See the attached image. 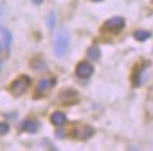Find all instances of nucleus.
Instances as JSON below:
<instances>
[{"instance_id": "nucleus-1", "label": "nucleus", "mask_w": 153, "mask_h": 151, "mask_svg": "<svg viewBox=\"0 0 153 151\" xmlns=\"http://www.w3.org/2000/svg\"><path fill=\"white\" fill-rule=\"evenodd\" d=\"M30 85H31V78H30V76H27V75L19 76V78H16L14 81L11 82L10 93L13 95V96L20 97L27 92V89L30 88Z\"/></svg>"}, {"instance_id": "nucleus-2", "label": "nucleus", "mask_w": 153, "mask_h": 151, "mask_svg": "<svg viewBox=\"0 0 153 151\" xmlns=\"http://www.w3.org/2000/svg\"><path fill=\"white\" fill-rule=\"evenodd\" d=\"M70 49V37L65 31H60L54 38V54L58 58L65 57Z\"/></svg>"}, {"instance_id": "nucleus-3", "label": "nucleus", "mask_w": 153, "mask_h": 151, "mask_svg": "<svg viewBox=\"0 0 153 151\" xmlns=\"http://www.w3.org/2000/svg\"><path fill=\"white\" fill-rule=\"evenodd\" d=\"M125 26H126V21L123 17L115 16V17L108 18V20L104 23L102 30L106 32H109V34H119V32L125 28Z\"/></svg>"}, {"instance_id": "nucleus-4", "label": "nucleus", "mask_w": 153, "mask_h": 151, "mask_svg": "<svg viewBox=\"0 0 153 151\" xmlns=\"http://www.w3.org/2000/svg\"><path fill=\"white\" fill-rule=\"evenodd\" d=\"M95 134V129L89 124H76L72 129V136L78 140H88Z\"/></svg>"}, {"instance_id": "nucleus-5", "label": "nucleus", "mask_w": 153, "mask_h": 151, "mask_svg": "<svg viewBox=\"0 0 153 151\" xmlns=\"http://www.w3.org/2000/svg\"><path fill=\"white\" fill-rule=\"evenodd\" d=\"M94 74V66L91 62L88 61H81L79 64L76 65L75 68V75L81 79H88L89 76H92Z\"/></svg>"}, {"instance_id": "nucleus-6", "label": "nucleus", "mask_w": 153, "mask_h": 151, "mask_svg": "<svg viewBox=\"0 0 153 151\" xmlns=\"http://www.w3.org/2000/svg\"><path fill=\"white\" fill-rule=\"evenodd\" d=\"M149 65H150V62H149V61H145L143 64L135 66L133 74H132V83H133V86H140V83H142V78H143V72L148 69Z\"/></svg>"}, {"instance_id": "nucleus-7", "label": "nucleus", "mask_w": 153, "mask_h": 151, "mask_svg": "<svg viewBox=\"0 0 153 151\" xmlns=\"http://www.w3.org/2000/svg\"><path fill=\"white\" fill-rule=\"evenodd\" d=\"M54 85H55L54 78H43V79H40L37 83V93L38 95H44V93H47L50 89H53Z\"/></svg>"}, {"instance_id": "nucleus-8", "label": "nucleus", "mask_w": 153, "mask_h": 151, "mask_svg": "<svg viewBox=\"0 0 153 151\" xmlns=\"http://www.w3.org/2000/svg\"><path fill=\"white\" fill-rule=\"evenodd\" d=\"M20 130L26 131V133H36L38 130V122L33 119H26L23 120L20 124Z\"/></svg>"}, {"instance_id": "nucleus-9", "label": "nucleus", "mask_w": 153, "mask_h": 151, "mask_svg": "<svg viewBox=\"0 0 153 151\" xmlns=\"http://www.w3.org/2000/svg\"><path fill=\"white\" fill-rule=\"evenodd\" d=\"M50 122H51V124L60 127V126H64L67 123V116L62 112H54V113L50 116Z\"/></svg>"}, {"instance_id": "nucleus-10", "label": "nucleus", "mask_w": 153, "mask_h": 151, "mask_svg": "<svg viewBox=\"0 0 153 151\" xmlns=\"http://www.w3.org/2000/svg\"><path fill=\"white\" fill-rule=\"evenodd\" d=\"M87 57L91 61H95V62L101 60V49H99L98 45H91L87 49Z\"/></svg>"}, {"instance_id": "nucleus-11", "label": "nucleus", "mask_w": 153, "mask_h": 151, "mask_svg": "<svg viewBox=\"0 0 153 151\" xmlns=\"http://www.w3.org/2000/svg\"><path fill=\"white\" fill-rule=\"evenodd\" d=\"M150 37H152V32L148 31V30H136V31L133 32V38L136 41H139V43L148 41Z\"/></svg>"}, {"instance_id": "nucleus-12", "label": "nucleus", "mask_w": 153, "mask_h": 151, "mask_svg": "<svg viewBox=\"0 0 153 151\" xmlns=\"http://www.w3.org/2000/svg\"><path fill=\"white\" fill-rule=\"evenodd\" d=\"M74 97H76V92L74 91V89H64V91L60 93V99L65 103H70Z\"/></svg>"}, {"instance_id": "nucleus-13", "label": "nucleus", "mask_w": 153, "mask_h": 151, "mask_svg": "<svg viewBox=\"0 0 153 151\" xmlns=\"http://www.w3.org/2000/svg\"><path fill=\"white\" fill-rule=\"evenodd\" d=\"M9 130H10V126L4 122H0V136H4L9 133Z\"/></svg>"}, {"instance_id": "nucleus-14", "label": "nucleus", "mask_w": 153, "mask_h": 151, "mask_svg": "<svg viewBox=\"0 0 153 151\" xmlns=\"http://www.w3.org/2000/svg\"><path fill=\"white\" fill-rule=\"evenodd\" d=\"M4 38H6V48L10 47V43H11V37H10V32L9 31H4Z\"/></svg>"}, {"instance_id": "nucleus-15", "label": "nucleus", "mask_w": 153, "mask_h": 151, "mask_svg": "<svg viewBox=\"0 0 153 151\" xmlns=\"http://www.w3.org/2000/svg\"><path fill=\"white\" fill-rule=\"evenodd\" d=\"M54 18H55L54 13H51V16L48 17V27L50 28H54Z\"/></svg>"}, {"instance_id": "nucleus-16", "label": "nucleus", "mask_w": 153, "mask_h": 151, "mask_svg": "<svg viewBox=\"0 0 153 151\" xmlns=\"http://www.w3.org/2000/svg\"><path fill=\"white\" fill-rule=\"evenodd\" d=\"M43 1H44V0H33V3H34V4H41Z\"/></svg>"}, {"instance_id": "nucleus-17", "label": "nucleus", "mask_w": 153, "mask_h": 151, "mask_svg": "<svg viewBox=\"0 0 153 151\" xmlns=\"http://www.w3.org/2000/svg\"><path fill=\"white\" fill-rule=\"evenodd\" d=\"M92 1H97V3H99V1H104V0H92Z\"/></svg>"}, {"instance_id": "nucleus-18", "label": "nucleus", "mask_w": 153, "mask_h": 151, "mask_svg": "<svg viewBox=\"0 0 153 151\" xmlns=\"http://www.w3.org/2000/svg\"><path fill=\"white\" fill-rule=\"evenodd\" d=\"M0 49H1V45H0Z\"/></svg>"}, {"instance_id": "nucleus-19", "label": "nucleus", "mask_w": 153, "mask_h": 151, "mask_svg": "<svg viewBox=\"0 0 153 151\" xmlns=\"http://www.w3.org/2000/svg\"><path fill=\"white\" fill-rule=\"evenodd\" d=\"M152 3H153V0H152Z\"/></svg>"}]
</instances>
